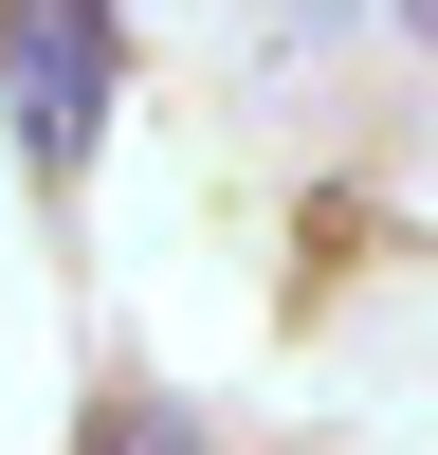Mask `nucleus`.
I'll list each match as a JSON object with an SVG mask.
<instances>
[{"mask_svg": "<svg viewBox=\"0 0 438 455\" xmlns=\"http://www.w3.org/2000/svg\"><path fill=\"white\" fill-rule=\"evenodd\" d=\"M0 109H19V164L73 182L110 128V0H0Z\"/></svg>", "mask_w": 438, "mask_h": 455, "instance_id": "obj_1", "label": "nucleus"}, {"mask_svg": "<svg viewBox=\"0 0 438 455\" xmlns=\"http://www.w3.org/2000/svg\"><path fill=\"white\" fill-rule=\"evenodd\" d=\"M110 455H201V437H182V419H110Z\"/></svg>", "mask_w": 438, "mask_h": 455, "instance_id": "obj_2", "label": "nucleus"}, {"mask_svg": "<svg viewBox=\"0 0 438 455\" xmlns=\"http://www.w3.org/2000/svg\"><path fill=\"white\" fill-rule=\"evenodd\" d=\"M420 19H438V0H420Z\"/></svg>", "mask_w": 438, "mask_h": 455, "instance_id": "obj_3", "label": "nucleus"}]
</instances>
